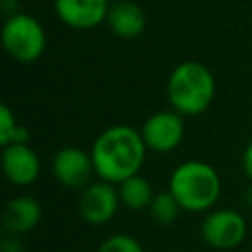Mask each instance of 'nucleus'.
Returning a JSON list of instances; mask_svg holds the SVG:
<instances>
[{
    "mask_svg": "<svg viewBox=\"0 0 252 252\" xmlns=\"http://www.w3.org/2000/svg\"><path fill=\"white\" fill-rule=\"evenodd\" d=\"M146 152L142 132L126 124H114L102 130L91 146L94 173L98 179L118 185L130 175L140 173Z\"/></svg>",
    "mask_w": 252,
    "mask_h": 252,
    "instance_id": "nucleus-1",
    "label": "nucleus"
},
{
    "mask_svg": "<svg viewBox=\"0 0 252 252\" xmlns=\"http://www.w3.org/2000/svg\"><path fill=\"white\" fill-rule=\"evenodd\" d=\"M165 93L173 110L183 116H197L205 112L215 98V77L207 65L183 61L169 73Z\"/></svg>",
    "mask_w": 252,
    "mask_h": 252,
    "instance_id": "nucleus-2",
    "label": "nucleus"
},
{
    "mask_svg": "<svg viewBox=\"0 0 252 252\" xmlns=\"http://www.w3.org/2000/svg\"><path fill=\"white\" fill-rule=\"evenodd\" d=\"M167 189L173 193L183 211L203 213L217 203L220 195V177L211 163L189 159L171 171Z\"/></svg>",
    "mask_w": 252,
    "mask_h": 252,
    "instance_id": "nucleus-3",
    "label": "nucleus"
},
{
    "mask_svg": "<svg viewBox=\"0 0 252 252\" xmlns=\"http://www.w3.org/2000/svg\"><path fill=\"white\" fill-rule=\"evenodd\" d=\"M2 45L12 59L20 63H33L43 55L47 35L37 18L16 12L8 16L2 26Z\"/></svg>",
    "mask_w": 252,
    "mask_h": 252,
    "instance_id": "nucleus-4",
    "label": "nucleus"
},
{
    "mask_svg": "<svg viewBox=\"0 0 252 252\" xmlns=\"http://www.w3.org/2000/svg\"><path fill=\"white\" fill-rule=\"evenodd\" d=\"M140 132H142L148 152L167 154L175 150L183 140V134H185L183 114H179L173 108L154 112L146 118Z\"/></svg>",
    "mask_w": 252,
    "mask_h": 252,
    "instance_id": "nucleus-5",
    "label": "nucleus"
},
{
    "mask_svg": "<svg viewBox=\"0 0 252 252\" xmlns=\"http://www.w3.org/2000/svg\"><path fill=\"white\" fill-rule=\"evenodd\" d=\"M203 240L217 250L236 248L246 236V220L240 213L232 209L211 211L201 224Z\"/></svg>",
    "mask_w": 252,
    "mask_h": 252,
    "instance_id": "nucleus-6",
    "label": "nucleus"
},
{
    "mask_svg": "<svg viewBox=\"0 0 252 252\" xmlns=\"http://www.w3.org/2000/svg\"><path fill=\"white\" fill-rule=\"evenodd\" d=\"M51 171L53 177L69 189L87 187L93 181V175H96L91 152H85L77 146L59 148L51 159Z\"/></svg>",
    "mask_w": 252,
    "mask_h": 252,
    "instance_id": "nucleus-7",
    "label": "nucleus"
},
{
    "mask_svg": "<svg viewBox=\"0 0 252 252\" xmlns=\"http://www.w3.org/2000/svg\"><path fill=\"white\" fill-rule=\"evenodd\" d=\"M118 205V187H114L110 181L98 179L83 187L79 197V215L89 224H104L116 215Z\"/></svg>",
    "mask_w": 252,
    "mask_h": 252,
    "instance_id": "nucleus-8",
    "label": "nucleus"
},
{
    "mask_svg": "<svg viewBox=\"0 0 252 252\" xmlns=\"http://www.w3.org/2000/svg\"><path fill=\"white\" fill-rule=\"evenodd\" d=\"M108 0H53V10L59 22L73 30H93L106 22Z\"/></svg>",
    "mask_w": 252,
    "mask_h": 252,
    "instance_id": "nucleus-9",
    "label": "nucleus"
},
{
    "mask_svg": "<svg viewBox=\"0 0 252 252\" xmlns=\"http://www.w3.org/2000/svg\"><path fill=\"white\" fill-rule=\"evenodd\" d=\"M2 169L10 183L18 187L32 185L41 171V163L33 148L26 144H8L2 150Z\"/></svg>",
    "mask_w": 252,
    "mask_h": 252,
    "instance_id": "nucleus-10",
    "label": "nucleus"
},
{
    "mask_svg": "<svg viewBox=\"0 0 252 252\" xmlns=\"http://www.w3.org/2000/svg\"><path fill=\"white\" fill-rule=\"evenodd\" d=\"M106 26L116 37L134 39L146 30V14L134 0H118L108 8Z\"/></svg>",
    "mask_w": 252,
    "mask_h": 252,
    "instance_id": "nucleus-11",
    "label": "nucleus"
},
{
    "mask_svg": "<svg viewBox=\"0 0 252 252\" xmlns=\"http://www.w3.org/2000/svg\"><path fill=\"white\" fill-rule=\"evenodd\" d=\"M39 219H41L39 203L30 195H22V197H14L12 201L6 203L4 213H2V226L6 232L22 236V234L33 230L37 226Z\"/></svg>",
    "mask_w": 252,
    "mask_h": 252,
    "instance_id": "nucleus-12",
    "label": "nucleus"
},
{
    "mask_svg": "<svg viewBox=\"0 0 252 252\" xmlns=\"http://www.w3.org/2000/svg\"><path fill=\"white\" fill-rule=\"evenodd\" d=\"M154 187L152 183L136 173V175H130L128 179H124L122 183H118V197H120V205H124L126 209L130 211H142V209H148L152 199H154Z\"/></svg>",
    "mask_w": 252,
    "mask_h": 252,
    "instance_id": "nucleus-13",
    "label": "nucleus"
},
{
    "mask_svg": "<svg viewBox=\"0 0 252 252\" xmlns=\"http://www.w3.org/2000/svg\"><path fill=\"white\" fill-rule=\"evenodd\" d=\"M179 211H183V209L169 189L156 193L148 207V215H150L152 222L158 226H169L171 222H175L179 217Z\"/></svg>",
    "mask_w": 252,
    "mask_h": 252,
    "instance_id": "nucleus-14",
    "label": "nucleus"
},
{
    "mask_svg": "<svg viewBox=\"0 0 252 252\" xmlns=\"http://www.w3.org/2000/svg\"><path fill=\"white\" fill-rule=\"evenodd\" d=\"M30 142V132L22 126L8 104L0 106V144L2 148L8 144H26Z\"/></svg>",
    "mask_w": 252,
    "mask_h": 252,
    "instance_id": "nucleus-15",
    "label": "nucleus"
},
{
    "mask_svg": "<svg viewBox=\"0 0 252 252\" xmlns=\"http://www.w3.org/2000/svg\"><path fill=\"white\" fill-rule=\"evenodd\" d=\"M96 252H144V248L130 234H112L106 240H102Z\"/></svg>",
    "mask_w": 252,
    "mask_h": 252,
    "instance_id": "nucleus-16",
    "label": "nucleus"
},
{
    "mask_svg": "<svg viewBox=\"0 0 252 252\" xmlns=\"http://www.w3.org/2000/svg\"><path fill=\"white\" fill-rule=\"evenodd\" d=\"M0 250H2V252H26L22 238H20L18 234H10V232L4 234L2 244H0Z\"/></svg>",
    "mask_w": 252,
    "mask_h": 252,
    "instance_id": "nucleus-17",
    "label": "nucleus"
},
{
    "mask_svg": "<svg viewBox=\"0 0 252 252\" xmlns=\"http://www.w3.org/2000/svg\"><path fill=\"white\" fill-rule=\"evenodd\" d=\"M242 167H244L246 177H248L250 183H252V142L246 146V150H244V154H242Z\"/></svg>",
    "mask_w": 252,
    "mask_h": 252,
    "instance_id": "nucleus-18",
    "label": "nucleus"
},
{
    "mask_svg": "<svg viewBox=\"0 0 252 252\" xmlns=\"http://www.w3.org/2000/svg\"><path fill=\"white\" fill-rule=\"evenodd\" d=\"M108 2H110V4H114V2H118V0H108Z\"/></svg>",
    "mask_w": 252,
    "mask_h": 252,
    "instance_id": "nucleus-19",
    "label": "nucleus"
}]
</instances>
